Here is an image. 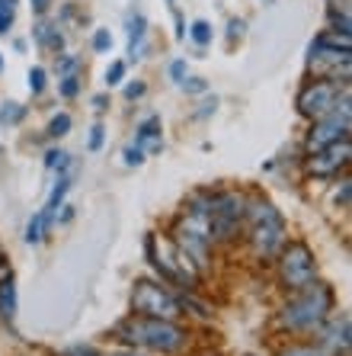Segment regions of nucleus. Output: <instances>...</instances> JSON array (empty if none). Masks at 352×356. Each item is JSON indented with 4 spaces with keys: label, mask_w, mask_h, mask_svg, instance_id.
<instances>
[{
    "label": "nucleus",
    "mask_w": 352,
    "mask_h": 356,
    "mask_svg": "<svg viewBox=\"0 0 352 356\" xmlns=\"http://www.w3.org/2000/svg\"><path fill=\"white\" fill-rule=\"evenodd\" d=\"M333 302L336 296L327 282L311 280L308 286L295 289V296L285 302V308L278 312V324L285 331H320L333 312Z\"/></svg>",
    "instance_id": "nucleus-1"
},
{
    "label": "nucleus",
    "mask_w": 352,
    "mask_h": 356,
    "mask_svg": "<svg viewBox=\"0 0 352 356\" xmlns=\"http://www.w3.org/2000/svg\"><path fill=\"white\" fill-rule=\"evenodd\" d=\"M115 334L131 343V347H148L154 353H180L186 347L189 334L183 331L176 321H164V318H144V315H131L125 318Z\"/></svg>",
    "instance_id": "nucleus-2"
},
{
    "label": "nucleus",
    "mask_w": 352,
    "mask_h": 356,
    "mask_svg": "<svg viewBox=\"0 0 352 356\" xmlns=\"http://www.w3.org/2000/svg\"><path fill=\"white\" fill-rule=\"evenodd\" d=\"M244 222L250 225V248H253L256 257H276L278 248L285 244V218L272 202L266 199H246L244 209Z\"/></svg>",
    "instance_id": "nucleus-3"
},
{
    "label": "nucleus",
    "mask_w": 352,
    "mask_h": 356,
    "mask_svg": "<svg viewBox=\"0 0 352 356\" xmlns=\"http://www.w3.org/2000/svg\"><path fill=\"white\" fill-rule=\"evenodd\" d=\"M278 280L288 292L301 289L311 280H317V260H314V250L304 244V241H285L278 248Z\"/></svg>",
    "instance_id": "nucleus-4"
},
{
    "label": "nucleus",
    "mask_w": 352,
    "mask_h": 356,
    "mask_svg": "<svg viewBox=\"0 0 352 356\" xmlns=\"http://www.w3.org/2000/svg\"><path fill=\"white\" fill-rule=\"evenodd\" d=\"M131 312L144 318H164V321H176L183 315L180 298L170 296L164 286H157L151 280H138L131 289Z\"/></svg>",
    "instance_id": "nucleus-5"
},
{
    "label": "nucleus",
    "mask_w": 352,
    "mask_h": 356,
    "mask_svg": "<svg viewBox=\"0 0 352 356\" xmlns=\"http://www.w3.org/2000/svg\"><path fill=\"white\" fill-rule=\"evenodd\" d=\"M246 196L240 193H212V209H208V225H212V241H231L244 222Z\"/></svg>",
    "instance_id": "nucleus-6"
},
{
    "label": "nucleus",
    "mask_w": 352,
    "mask_h": 356,
    "mask_svg": "<svg viewBox=\"0 0 352 356\" xmlns=\"http://www.w3.org/2000/svg\"><path fill=\"white\" fill-rule=\"evenodd\" d=\"M336 97H340V83L336 81H311L298 93V113L308 119L327 116L330 109L336 106Z\"/></svg>",
    "instance_id": "nucleus-7"
},
{
    "label": "nucleus",
    "mask_w": 352,
    "mask_h": 356,
    "mask_svg": "<svg viewBox=\"0 0 352 356\" xmlns=\"http://www.w3.org/2000/svg\"><path fill=\"white\" fill-rule=\"evenodd\" d=\"M349 154H352L349 138H340V141H333V145H327V148L314 151L311 161H308V170H311L314 177H333L349 164Z\"/></svg>",
    "instance_id": "nucleus-8"
},
{
    "label": "nucleus",
    "mask_w": 352,
    "mask_h": 356,
    "mask_svg": "<svg viewBox=\"0 0 352 356\" xmlns=\"http://www.w3.org/2000/svg\"><path fill=\"white\" fill-rule=\"evenodd\" d=\"M317 347L324 350L327 356H340V350H349V315H340L333 324H330L327 331L320 334Z\"/></svg>",
    "instance_id": "nucleus-9"
},
{
    "label": "nucleus",
    "mask_w": 352,
    "mask_h": 356,
    "mask_svg": "<svg viewBox=\"0 0 352 356\" xmlns=\"http://www.w3.org/2000/svg\"><path fill=\"white\" fill-rule=\"evenodd\" d=\"M135 141H138L141 151H151V154H157V151L164 148V138H160V116H148V119H144V122L138 125Z\"/></svg>",
    "instance_id": "nucleus-10"
},
{
    "label": "nucleus",
    "mask_w": 352,
    "mask_h": 356,
    "mask_svg": "<svg viewBox=\"0 0 352 356\" xmlns=\"http://www.w3.org/2000/svg\"><path fill=\"white\" fill-rule=\"evenodd\" d=\"M0 315L3 318L17 315V282H13V276L0 280Z\"/></svg>",
    "instance_id": "nucleus-11"
},
{
    "label": "nucleus",
    "mask_w": 352,
    "mask_h": 356,
    "mask_svg": "<svg viewBox=\"0 0 352 356\" xmlns=\"http://www.w3.org/2000/svg\"><path fill=\"white\" fill-rule=\"evenodd\" d=\"M141 42H144V17L128 19V45H131V58H141Z\"/></svg>",
    "instance_id": "nucleus-12"
},
{
    "label": "nucleus",
    "mask_w": 352,
    "mask_h": 356,
    "mask_svg": "<svg viewBox=\"0 0 352 356\" xmlns=\"http://www.w3.org/2000/svg\"><path fill=\"white\" fill-rule=\"evenodd\" d=\"M35 33V42H39V45H49V49H61V33H58L55 26H49V23H39L33 29Z\"/></svg>",
    "instance_id": "nucleus-13"
},
{
    "label": "nucleus",
    "mask_w": 352,
    "mask_h": 356,
    "mask_svg": "<svg viewBox=\"0 0 352 356\" xmlns=\"http://www.w3.org/2000/svg\"><path fill=\"white\" fill-rule=\"evenodd\" d=\"M26 119V106H19V103H3L0 106V122L3 125H19Z\"/></svg>",
    "instance_id": "nucleus-14"
},
{
    "label": "nucleus",
    "mask_w": 352,
    "mask_h": 356,
    "mask_svg": "<svg viewBox=\"0 0 352 356\" xmlns=\"http://www.w3.org/2000/svg\"><path fill=\"white\" fill-rule=\"evenodd\" d=\"M13 19H17V0H0V35L10 33Z\"/></svg>",
    "instance_id": "nucleus-15"
},
{
    "label": "nucleus",
    "mask_w": 352,
    "mask_h": 356,
    "mask_svg": "<svg viewBox=\"0 0 352 356\" xmlns=\"http://www.w3.org/2000/svg\"><path fill=\"white\" fill-rule=\"evenodd\" d=\"M67 164H71V154H65V151L51 148L49 154H45V167H49V170H58V174H65Z\"/></svg>",
    "instance_id": "nucleus-16"
},
{
    "label": "nucleus",
    "mask_w": 352,
    "mask_h": 356,
    "mask_svg": "<svg viewBox=\"0 0 352 356\" xmlns=\"http://www.w3.org/2000/svg\"><path fill=\"white\" fill-rule=\"evenodd\" d=\"M42 238H45V218L39 212V216H33V222L26 225V244H39Z\"/></svg>",
    "instance_id": "nucleus-17"
},
{
    "label": "nucleus",
    "mask_w": 352,
    "mask_h": 356,
    "mask_svg": "<svg viewBox=\"0 0 352 356\" xmlns=\"http://www.w3.org/2000/svg\"><path fill=\"white\" fill-rule=\"evenodd\" d=\"M327 17H330V29H333V33H343V35H349V13H340V10L336 7H330L327 10Z\"/></svg>",
    "instance_id": "nucleus-18"
},
{
    "label": "nucleus",
    "mask_w": 352,
    "mask_h": 356,
    "mask_svg": "<svg viewBox=\"0 0 352 356\" xmlns=\"http://www.w3.org/2000/svg\"><path fill=\"white\" fill-rule=\"evenodd\" d=\"M189 35H192L196 45H208V42H212V26L205 23V19H196V23L189 26Z\"/></svg>",
    "instance_id": "nucleus-19"
},
{
    "label": "nucleus",
    "mask_w": 352,
    "mask_h": 356,
    "mask_svg": "<svg viewBox=\"0 0 352 356\" xmlns=\"http://www.w3.org/2000/svg\"><path fill=\"white\" fill-rule=\"evenodd\" d=\"M278 356H327V353H324L317 343H314V347L311 343H292V347H285Z\"/></svg>",
    "instance_id": "nucleus-20"
},
{
    "label": "nucleus",
    "mask_w": 352,
    "mask_h": 356,
    "mask_svg": "<svg viewBox=\"0 0 352 356\" xmlns=\"http://www.w3.org/2000/svg\"><path fill=\"white\" fill-rule=\"evenodd\" d=\"M67 132H71V116H67V113H58L49 122V135L51 138H61V135H67Z\"/></svg>",
    "instance_id": "nucleus-21"
},
{
    "label": "nucleus",
    "mask_w": 352,
    "mask_h": 356,
    "mask_svg": "<svg viewBox=\"0 0 352 356\" xmlns=\"http://www.w3.org/2000/svg\"><path fill=\"white\" fill-rule=\"evenodd\" d=\"M112 49V33L109 29H97L93 33V51H109Z\"/></svg>",
    "instance_id": "nucleus-22"
},
{
    "label": "nucleus",
    "mask_w": 352,
    "mask_h": 356,
    "mask_svg": "<svg viewBox=\"0 0 352 356\" xmlns=\"http://www.w3.org/2000/svg\"><path fill=\"white\" fill-rule=\"evenodd\" d=\"M77 67H81V58H74V55H65V58L58 61V74H61V77H71V74H77Z\"/></svg>",
    "instance_id": "nucleus-23"
},
{
    "label": "nucleus",
    "mask_w": 352,
    "mask_h": 356,
    "mask_svg": "<svg viewBox=\"0 0 352 356\" xmlns=\"http://www.w3.org/2000/svg\"><path fill=\"white\" fill-rule=\"evenodd\" d=\"M81 93V77L77 74H71V77H61V97H77Z\"/></svg>",
    "instance_id": "nucleus-24"
},
{
    "label": "nucleus",
    "mask_w": 352,
    "mask_h": 356,
    "mask_svg": "<svg viewBox=\"0 0 352 356\" xmlns=\"http://www.w3.org/2000/svg\"><path fill=\"white\" fill-rule=\"evenodd\" d=\"M122 81H125V61H112L106 71V83L115 87V83H122Z\"/></svg>",
    "instance_id": "nucleus-25"
},
{
    "label": "nucleus",
    "mask_w": 352,
    "mask_h": 356,
    "mask_svg": "<svg viewBox=\"0 0 352 356\" xmlns=\"http://www.w3.org/2000/svg\"><path fill=\"white\" fill-rule=\"evenodd\" d=\"M29 90H33L35 97L45 90V67H33V71H29Z\"/></svg>",
    "instance_id": "nucleus-26"
},
{
    "label": "nucleus",
    "mask_w": 352,
    "mask_h": 356,
    "mask_svg": "<svg viewBox=\"0 0 352 356\" xmlns=\"http://www.w3.org/2000/svg\"><path fill=\"white\" fill-rule=\"evenodd\" d=\"M103 141H106V129H103V125H93L87 148H90V151H99V148H103Z\"/></svg>",
    "instance_id": "nucleus-27"
},
{
    "label": "nucleus",
    "mask_w": 352,
    "mask_h": 356,
    "mask_svg": "<svg viewBox=\"0 0 352 356\" xmlns=\"http://www.w3.org/2000/svg\"><path fill=\"white\" fill-rule=\"evenodd\" d=\"M125 164H128V167H141V164H144V151H141L138 145H128V148H125Z\"/></svg>",
    "instance_id": "nucleus-28"
},
{
    "label": "nucleus",
    "mask_w": 352,
    "mask_h": 356,
    "mask_svg": "<svg viewBox=\"0 0 352 356\" xmlns=\"http://www.w3.org/2000/svg\"><path fill=\"white\" fill-rule=\"evenodd\" d=\"M180 87L186 93H205V90H208V83H205L202 77H189V81H180Z\"/></svg>",
    "instance_id": "nucleus-29"
},
{
    "label": "nucleus",
    "mask_w": 352,
    "mask_h": 356,
    "mask_svg": "<svg viewBox=\"0 0 352 356\" xmlns=\"http://www.w3.org/2000/svg\"><path fill=\"white\" fill-rule=\"evenodd\" d=\"M65 356H99V350L90 347V343H77V347H67Z\"/></svg>",
    "instance_id": "nucleus-30"
},
{
    "label": "nucleus",
    "mask_w": 352,
    "mask_h": 356,
    "mask_svg": "<svg viewBox=\"0 0 352 356\" xmlns=\"http://www.w3.org/2000/svg\"><path fill=\"white\" fill-rule=\"evenodd\" d=\"M170 77H173V81H176V83H180V81H186V61H183V58H176V61H173V65H170Z\"/></svg>",
    "instance_id": "nucleus-31"
},
{
    "label": "nucleus",
    "mask_w": 352,
    "mask_h": 356,
    "mask_svg": "<svg viewBox=\"0 0 352 356\" xmlns=\"http://www.w3.org/2000/svg\"><path fill=\"white\" fill-rule=\"evenodd\" d=\"M144 90H148V87H144V83H128V87H125V99H138V97H144Z\"/></svg>",
    "instance_id": "nucleus-32"
},
{
    "label": "nucleus",
    "mask_w": 352,
    "mask_h": 356,
    "mask_svg": "<svg viewBox=\"0 0 352 356\" xmlns=\"http://www.w3.org/2000/svg\"><path fill=\"white\" fill-rule=\"evenodd\" d=\"M349 193H352V186H349V180H343V190H340V196H336V202H340V206H349Z\"/></svg>",
    "instance_id": "nucleus-33"
},
{
    "label": "nucleus",
    "mask_w": 352,
    "mask_h": 356,
    "mask_svg": "<svg viewBox=\"0 0 352 356\" xmlns=\"http://www.w3.org/2000/svg\"><path fill=\"white\" fill-rule=\"evenodd\" d=\"M228 35H231V39H234V35H244V19H231Z\"/></svg>",
    "instance_id": "nucleus-34"
},
{
    "label": "nucleus",
    "mask_w": 352,
    "mask_h": 356,
    "mask_svg": "<svg viewBox=\"0 0 352 356\" xmlns=\"http://www.w3.org/2000/svg\"><path fill=\"white\" fill-rule=\"evenodd\" d=\"M29 3H33L35 13H49V7H51V0H29Z\"/></svg>",
    "instance_id": "nucleus-35"
},
{
    "label": "nucleus",
    "mask_w": 352,
    "mask_h": 356,
    "mask_svg": "<svg viewBox=\"0 0 352 356\" xmlns=\"http://www.w3.org/2000/svg\"><path fill=\"white\" fill-rule=\"evenodd\" d=\"M208 113H215V99H212V103H202V109H199L196 116L202 119V116H208Z\"/></svg>",
    "instance_id": "nucleus-36"
},
{
    "label": "nucleus",
    "mask_w": 352,
    "mask_h": 356,
    "mask_svg": "<svg viewBox=\"0 0 352 356\" xmlns=\"http://www.w3.org/2000/svg\"><path fill=\"white\" fill-rule=\"evenodd\" d=\"M3 276H10V264H7V257L0 254V280H3Z\"/></svg>",
    "instance_id": "nucleus-37"
},
{
    "label": "nucleus",
    "mask_w": 352,
    "mask_h": 356,
    "mask_svg": "<svg viewBox=\"0 0 352 356\" xmlns=\"http://www.w3.org/2000/svg\"><path fill=\"white\" fill-rule=\"evenodd\" d=\"M65 209V212H61V222H71V218H74V206H61Z\"/></svg>",
    "instance_id": "nucleus-38"
},
{
    "label": "nucleus",
    "mask_w": 352,
    "mask_h": 356,
    "mask_svg": "<svg viewBox=\"0 0 352 356\" xmlns=\"http://www.w3.org/2000/svg\"><path fill=\"white\" fill-rule=\"evenodd\" d=\"M93 106H97V109H106V97H103V93H99V97H93Z\"/></svg>",
    "instance_id": "nucleus-39"
},
{
    "label": "nucleus",
    "mask_w": 352,
    "mask_h": 356,
    "mask_svg": "<svg viewBox=\"0 0 352 356\" xmlns=\"http://www.w3.org/2000/svg\"><path fill=\"white\" fill-rule=\"evenodd\" d=\"M115 356H138V353H115Z\"/></svg>",
    "instance_id": "nucleus-40"
},
{
    "label": "nucleus",
    "mask_w": 352,
    "mask_h": 356,
    "mask_svg": "<svg viewBox=\"0 0 352 356\" xmlns=\"http://www.w3.org/2000/svg\"><path fill=\"white\" fill-rule=\"evenodd\" d=\"M0 71H3V58H0Z\"/></svg>",
    "instance_id": "nucleus-41"
}]
</instances>
